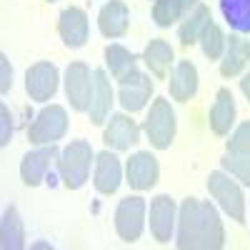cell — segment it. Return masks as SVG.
Instances as JSON below:
<instances>
[{
  "instance_id": "ffe728a7",
  "label": "cell",
  "mask_w": 250,
  "mask_h": 250,
  "mask_svg": "<svg viewBox=\"0 0 250 250\" xmlns=\"http://www.w3.org/2000/svg\"><path fill=\"white\" fill-rule=\"evenodd\" d=\"M170 98L178 103H188L198 93V68L190 60H178L170 73Z\"/></svg>"
},
{
  "instance_id": "ac0fdd59",
  "label": "cell",
  "mask_w": 250,
  "mask_h": 250,
  "mask_svg": "<svg viewBox=\"0 0 250 250\" xmlns=\"http://www.w3.org/2000/svg\"><path fill=\"white\" fill-rule=\"evenodd\" d=\"M208 123H210V130L220 138L230 133L233 123H235V98L228 88H220L215 93L210 113H208Z\"/></svg>"
},
{
  "instance_id": "5b68a950",
  "label": "cell",
  "mask_w": 250,
  "mask_h": 250,
  "mask_svg": "<svg viewBox=\"0 0 250 250\" xmlns=\"http://www.w3.org/2000/svg\"><path fill=\"white\" fill-rule=\"evenodd\" d=\"M68 133V113L62 105H45L28 128V140L33 145H50Z\"/></svg>"
},
{
  "instance_id": "9c48e42d",
  "label": "cell",
  "mask_w": 250,
  "mask_h": 250,
  "mask_svg": "<svg viewBox=\"0 0 250 250\" xmlns=\"http://www.w3.org/2000/svg\"><path fill=\"white\" fill-rule=\"evenodd\" d=\"M58 158H60V148H58L55 143L38 145L35 150L25 153L23 163H20V178H23V183L28 188H38L40 183L45 180L50 165L58 163Z\"/></svg>"
},
{
  "instance_id": "52a82bcc",
  "label": "cell",
  "mask_w": 250,
  "mask_h": 250,
  "mask_svg": "<svg viewBox=\"0 0 250 250\" xmlns=\"http://www.w3.org/2000/svg\"><path fill=\"white\" fill-rule=\"evenodd\" d=\"M93 90H95V80L90 68L80 60L70 62L65 70V95L70 100V108L78 113H88L93 103Z\"/></svg>"
},
{
  "instance_id": "f1b7e54d",
  "label": "cell",
  "mask_w": 250,
  "mask_h": 250,
  "mask_svg": "<svg viewBox=\"0 0 250 250\" xmlns=\"http://www.w3.org/2000/svg\"><path fill=\"white\" fill-rule=\"evenodd\" d=\"M13 85V70H10V60L5 55H0V93H8Z\"/></svg>"
},
{
  "instance_id": "2e32d148",
  "label": "cell",
  "mask_w": 250,
  "mask_h": 250,
  "mask_svg": "<svg viewBox=\"0 0 250 250\" xmlns=\"http://www.w3.org/2000/svg\"><path fill=\"white\" fill-rule=\"evenodd\" d=\"M98 28L105 38H123L130 28V10L123 0H108L98 15Z\"/></svg>"
},
{
  "instance_id": "5bb4252c",
  "label": "cell",
  "mask_w": 250,
  "mask_h": 250,
  "mask_svg": "<svg viewBox=\"0 0 250 250\" xmlns=\"http://www.w3.org/2000/svg\"><path fill=\"white\" fill-rule=\"evenodd\" d=\"M88 15L83 8H65L60 13V20H58V33L62 38V43H65L68 48H83L88 40Z\"/></svg>"
},
{
  "instance_id": "4fadbf2b",
  "label": "cell",
  "mask_w": 250,
  "mask_h": 250,
  "mask_svg": "<svg viewBox=\"0 0 250 250\" xmlns=\"http://www.w3.org/2000/svg\"><path fill=\"white\" fill-rule=\"evenodd\" d=\"M140 140V125L125 113H113L108 118L105 133H103V143L113 150H130Z\"/></svg>"
},
{
  "instance_id": "8fae6325",
  "label": "cell",
  "mask_w": 250,
  "mask_h": 250,
  "mask_svg": "<svg viewBox=\"0 0 250 250\" xmlns=\"http://www.w3.org/2000/svg\"><path fill=\"white\" fill-rule=\"evenodd\" d=\"M178 225V205L170 195H155L150 200V233L158 243H170Z\"/></svg>"
},
{
  "instance_id": "f546056e",
  "label": "cell",
  "mask_w": 250,
  "mask_h": 250,
  "mask_svg": "<svg viewBox=\"0 0 250 250\" xmlns=\"http://www.w3.org/2000/svg\"><path fill=\"white\" fill-rule=\"evenodd\" d=\"M0 120H3V133H0V145H5L10 143V138H13V118H10V110L5 108V105H0Z\"/></svg>"
},
{
  "instance_id": "7402d4cb",
  "label": "cell",
  "mask_w": 250,
  "mask_h": 250,
  "mask_svg": "<svg viewBox=\"0 0 250 250\" xmlns=\"http://www.w3.org/2000/svg\"><path fill=\"white\" fill-rule=\"evenodd\" d=\"M143 62L148 65V70L158 78V80H165L168 78V70L173 65V48L165 43V40L155 38L150 40L143 50Z\"/></svg>"
},
{
  "instance_id": "e0dca14e",
  "label": "cell",
  "mask_w": 250,
  "mask_h": 250,
  "mask_svg": "<svg viewBox=\"0 0 250 250\" xmlns=\"http://www.w3.org/2000/svg\"><path fill=\"white\" fill-rule=\"evenodd\" d=\"M248 65H250V43L243 35L233 33L228 38V45H225V53L220 60V75L223 78H238Z\"/></svg>"
},
{
  "instance_id": "9a60e30c",
  "label": "cell",
  "mask_w": 250,
  "mask_h": 250,
  "mask_svg": "<svg viewBox=\"0 0 250 250\" xmlns=\"http://www.w3.org/2000/svg\"><path fill=\"white\" fill-rule=\"evenodd\" d=\"M93 183L98 188V193H103V195H113L120 188V183H123V165H120V158L115 153L103 150L95 158Z\"/></svg>"
},
{
  "instance_id": "4dcf8cb0",
  "label": "cell",
  "mask_w": 250,
  "mask_h": 250,
  "mask_svg": "<svg viewBox=\"0 0 250 250\" xmlns=\"http://www.w3.org/2000/svg\"><path fill=\"white\" fill-rule=\"evenodd\" d=\"M240 90H243V95L248 98V103H250V70L243 75V80H240Z\"/></svg>"
},
{
  "instance_id": "ba28073f",
  "label": "cell",
  "mask_w": 250,
  "mask_h": 250,
  "mask_svg": "<svg viewBox=\"0 0 250 250\" xmlns=\"http://www.w3.org/2000/svg\"><path fill=\"white\" fill-rule=\"evenodd\" d=\"M118 83H120V88H118V103L123 105V110L138 113V110H143L145 105H148V100L153 95V88H155V83L150 80V75H145V73H140L135 68L130 75H125Z\"/></svg>"
},
{
  "instance_id": "3957f363",
  "label": "cell",
  "mask_w": 250,
  "mask_h": 250,
  "mask_svg": "<svg viewBox=\"0 0 250 250\" xmlns=\"http://www.w3.org/2000/svg\"><path fill=\"white\" fill-rule=\"evenodd\" d=\"M143 130H145V135H148L153 148H158V150L170 148V143L175 138V130H178V120H175V110L170 108V100H165V98L153 100L150 113L143 123Z\"/></svg>"
},
{
  "instance_id": "cb8c5ba5",
  "label": "cell",
  "mask_w": 250,
  "mask_h": 250,
  "mask_svg": "<svg viewBox=\"0 0 250 250\" xmlns=\"http://www.w3.org/2000/svg\"><path fill=\"white\" fill-rule=\"evenodd\" d=\"M0 245L5 250H20L25 248V230H23V220H20V213L18 208L10 205L5 215H3V223H0Z\"/></svg>"
},
{
  "instance_id": "d4e9b609",
  "label": "cell",
  "mask_w": 250,
  "mask_h": 250,
  "mask_svg": "<svg viewBox=\"0 0 250 250\" xmlns=\"http://www.w3.org/2000/svg\"><path fill=\"white\" fill-rule=\"evenodd\" d=\"M105 62H108V68H110V75L115 80H123L125 75H130L135 68H138V58L128 50V48H123L118 43L108 45L105 48Z\"/></svg>"
},
{
  "instance_id": "7a4b0ae2",
  "label": "cell",
  "mask_w": 250,
  "mask_h": 250,
  "mask_svg": "<svg viewBox=\"0 0 250 250\" xmlns=\"http://www.w3.org/2000/svg\"><path fill=\"white\" fill-rule=\"evenodd\" d=\"M93 148L88 140H70L65 148L60 150L58 158V170H60V180L68 190H78L88 183L90 178V165L93 160Z\"/></svg>"
},
{
  "instance_id": "277c9868",
  "label": "cell",
  "mask_w": 250,
  "mask_h": 250,
  "mask_svg": "<svg viewBox=\"0 0 250 250\" xmlns=\"http://www.w3.org/2000/svg\"><path fill=\"white\" fill-rule=\"evenodd\" d=\"M208 193L213 195V200H218V205L235 223H245V195H243V188L228 173L215 170V173L208 175Z\"/></svg>"
},
{
  "instance_id": "44dd1931",
  "label": "cell",
  "mask_w": 250,
  "mask_h": 250,
  "mask_svg": "<svg viewBox=\"0 0 250 250\" xmlns=\"http://www.w3.org/2000/svg\"><path fill=\"white\" fill-rule=\"evenodd\" d=\"M210 8L198 3L190 13H188L183 18V23H180V30H178V38H180V45L183 48H190L195 43H200V38L208 28V23H210Z\"/></svg>"
},
{
  "instance_id": "83f0119b",
  "label": "cell",
  "mask_w": 250,
  "mask_h": 250,
  "mask_svg": "<svg viewBox=\"0 0 250 250\" xmlns=\"http://www.w3.org/2000/svg\"><path fill=\"white\" fill-rule=\"evenodd\" d=\"M228 150L230 153H243V155H250V120L240 123L235 133L228 140Z\"/></svg>"
},
{
  "instance_id": "1f68e13d",
  "label": "cell",
  "mask_w": 250,
  "mask_h": 250,
  "mask_svg": "<svg viewBox=\"0 0 250 250\" xmlns=\"http://www.w3.org/2000/svg\"><path fill=\"white\" fill-rule=\"evenodd\" d=\"M50 3H53V0H50Z\"/></svg>"
},
{
  "instance_id": "6da1fadb",
  "label": "cell",
  "mask_w": 250,
  "mask_h": 250,
  "mask_svg": "<svg viewBox=\"0 0 250 250\" xmlns=\"http://www.w3.org/2000/svg\"><path fill=\"white\" fill-rule=\"evenodd\" d=\"M175 243L180 250H220L225 245L223 223L210 200L185 198L180 203Z\"/></svg>"
},
{
  "instance_id": "30bf717a",
  "label": "cell",
  "mask_w": 250,
  "mask_h": 250,
  "mask_svg": "<svg viewBox=\"0 0 250 250\" xmlns=\"http://www.w3.org/2000/svg\"><path fill=\"white\" fill-rule=\"evenodd\" d=\"M58 83H60L58 68L48 60L35 62V65H30L28 73H25V90H28L30 100H35V103L50 100L58 93Z\"/></svg>"
},
{
  "instance_id": "7c38bea8",
  "label": "cell",
  "mask_w": 250,
  "mask_h": 250,
  "mask_svg": "<svg viewBox=\"0 0 250 250\" xmlns=\"http://www.w3.org/2000/svg\"><path fill=\"white\" fill-rule=\"evenodd\" d=\"M125 175H128V185L133 188V190H138V193L150 190V188L158 183V178H160L158 158L150 155V153H145V150L130 155L128 163H125Z\"/></svg>"
},
{
  "instance_id": "4316f807",
  "label": "cell",
  "mask_w": 250,
  "mask_h": 250,
  "mask_svg": "<svg viewBox=\"0 0 250 250\" xmlns=\"http://www.w3.org/2000/svg\"><path fill=\"white\" fill-rule=\"evenodd\" d=\"M220 165H223L225 173H230L233 178H238L243 185L250 188V155L230 153V150H228V153L220 158Z\"/></svg>"
},
{
  "instance_id": "8992f818",
  "label": "cell",
  "mask_w": 250,
  "mask_h": 250,
  "mask_svg": "<svg viewBox=\"0 0 250 250\" xmlns=\"http://www.w3.org/2000/svg\"><path fill=\"white\" fill-rule=\"evenodd\" d=\"M145 213H148V205H145V198H140V195H128V198H123L118 203V210H115V233L120 235V240L135 243L143 235Z\"/></svg>"
},
{
  "instance_id": "484cf974",
  "label": "cell",
  "mask_w": 250,
  "mask_h": 250,
  "mask_svg": "<svg viewBox=\"0 0 250 250\" xmlns=\"http://www.w3.org/2000/svg\"><path fill=\"white\" fill-rule=\"evenodd\" d=\"M200 45H203V53H205L208 60H220L223 53H225V45H228V38H225L223 28L210 20L203 38H200Z\"/></svg>"
},
{
  "instance_id": "d6986e66",
  "label": "cell",
  "mask_w": 250,
  "mask_h": 250,
  "mask_svg": "<svg viewBox=\"0 0 250 250\" xmlns=\"http://www.w3.org/2000/svg\"><path fill=\"white\" fill-rule=\"evenodd\" d=\"M93 80H95V90H93V103H90V123L93 125H103L110 118V108H113V85L108 80L105 70H93Z\"/></svg>"
},
{
  "instance_id": "603a6c76",
  "label": "cell",
  "mask_w": 250,
  "mask_h": 250,
  "mask_svg": "<svg viewBox=\"0 0 250 250\" xmlns=\"http://www.w3.org/2000/svg\"><path fill=\"white\" fill-rule=\"evenodd\" d=\"M198 5V0H155L153 20L160 28H170Z\"/></svg>"
}]
</instances>
